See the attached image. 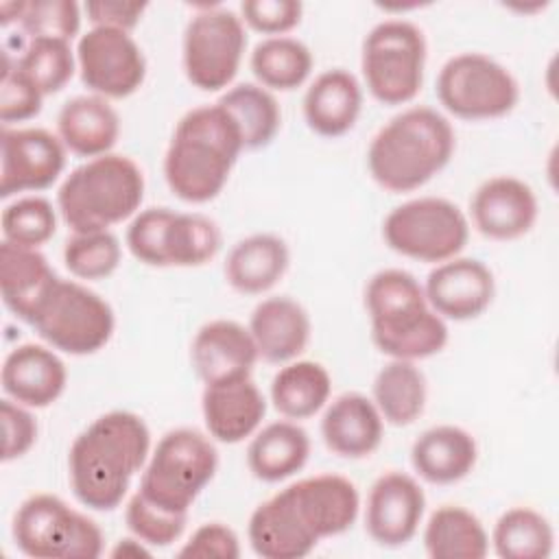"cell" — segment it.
<instances>
[{"label": "cell", "mask_w": 559, "mask_h": 559, "mask_svg": "<svg viewBox=\"0 0 559 559\" xmlns=\"http://www.w3.org/2000/svg\"><path fill=\"white\" fill-rule=\"evenodd\" d=\"M358 511L360 493L349 478L306 476L253 509L247 537L262 559H299L310 555L321 539L349 531Z\"/></svg>", "instance_id": "cell-1"}, {"label": "cell", "mask_w": 559, "mask_h": 559, "mask_svg": "<svg viewBox=\"0 0 559 559\" xmlns=\"http://www.w3.org/2000/svg\"><path fill=\"white\" fill-rule=\"evenodd\" d=\"M151 456V430L131 411H109L87 424L68 450L74 498L92 511H114Z\"/></svg>", "instance_id": "cell-2"}, {"label": "cell", "mask_w": 559, "mask_h": 559, "mask_svg": "<svg viewBox=\"0 0 559 559\" xmlns=\"http://www.w3.org/2000/svg\"><path fill=\"white\" fill-rule=\"evenodd\" d=\"M242 151L240 129L218 103L194 107L175 124L164 179L177 199L207 203L221 194Z\"/></svg>", "instance_id": "cell-3"}, {"label": "cell", "mask_w": 559, "mask_h": 559, "mask_svg": "<svg viewBox=\"0 0 559 559\" xmlns=\"http://www.w3.org/2000/svg\"><path fill=\"white\" fill-rule=\"evenodd\" d=\"M454 146L450 120L432 107L415 105L378 129L367 148V168L382 190L411 192L450 164Z\"/></svg>", "instance_id": "cell-4"}, {"label": "cell", "mask_w": 559, "mask_h": 559, "mask_svg": "<svg viewBox=\"0 0 559 559\" xmlns=\"http://www.w3.org/2000/svg\"><path fill=\"white\" fill-rule=\"evenodd\" d=\"M371 341L389 358L424 360L450 338L445 319L428 304L419 280L404 269H382L365 286Z\"/></svg>", "instance_id": "cell-5"}, {"label": "cell", "mask_w": 559, "mask_h": 559, "mask_svg": "<svg viewBox=\"0 0 559 559\" xmlns=\"http://www.w3.org/2000/svg\"><path fill=\"white\" fill-rule=\"evenodd\" d=\"M144 186L131 157L107 153L70 170L57 190V210L72 234L105 231L138 214Z\"/></svg>", "instance_id": "cell-6"}, {"label": "cell", "mask_w": 559, "mask_h": 559, "mask_svg": "<svg viewBox=\"0 0 559 559\" xmlns=\"http://www.w3.org/2000/svg\"><path fill=\"white\" fill-rule=\"evenodd\" d=\"M218 469V450L194 428H173L153 448L138 491L155 507L188 515Z\"/></svg>", "instance_id": "cell-7"}, {"label": "cell", "mask_w": 559, "mask_h": 559, "mask_svg": "<svg viewBox=\"0 0 559 559\" xmlns=\"http://www.w3.org/2000/svg\"><path fill=\"white\" fill-rule=\"evenodd\" d=\"M26 323L48 347L70 356H87L109 343L116 314L96 290L57 275Z\"/></svg>", "instance_id": "cell-8"}, {"label": "cell", "mask_w": 559, "mask_h": 559, "mask_svg": "<svg viewBox=\"0 0 559 559\" xmlns=\"http://www.w3.org/2000/svg\"><path fill=\"white\" fill-rule=\"evenodd\" d=\"M124 242L146 266L190 269L214 260L221 249V229L199 212L146 207L129 223Z\"/></svg>", "instance_id": "cell-9"}, {"label": "cell", "mask_w": 559, "mask_h": 559, "mask_svg": "<svg viewBox=\"0 0 559 559\" xmlns=\"http://www.w3.org/2000/svg\"><path fill=\"white\" fill-rule=\"evenodd\" d=\"M426 37L408 20H382L362 39L360 70L369 94L382 105L411 103L424 83Z\"/></svg>", "instance_id": "cell-10"}, {"label": "cell", "mask_w": 559, "mask_h": 559, "mask_svg": "<svg viewBox=\"0 0 559 559\" xmlns=\"http://www.w3.org/2000/svg\"><path fill=\"white\" fill-rule=\"evenodd\" d=\"M11 533L17 550L33 559H96L105 546L100 526L55 493L28 496Z\"/></svg>", "instance_id": "cell-11"}, {"label": "cell", "mask_w": 559, "mask_h": 559, "mask_svg": "<svg viewBox=\"0 0 559 559\" xmlns=\"http://www.w3.org/2000/svg\"><path fill=\"white\" fill-rule=\"evenodd\" d=\"M384 245L419 262H445L459 255L469 238L463 210L443 197H417L395 205L382 221Z\"/></svg>", "instance_id": "cell-12"}, {"label": "cell", "mask_w": 559, "mask_h": 559, "mask_svg": "<svg viewBox=\"0 0 559 559\" xmlns=\"http://www.w3.org/2000/svg\"><path fill=\"white\" fill-rule=\"evenodd\" d=\"M437 98L461 120H493L511 114L520 100L513 72L485 52H459L437 74Z\"/></svg>", "instance_id": "cell-13"}, {"label": "cell", "mask_w": 559, "mask_h": 559, "mask_svg": "<svg viewBox=\"0 0 559 559\" xmlns=\"http://www.w3.org/2000/svg\"><path fill=\"white\" fill-rule=\"evenodd\" d=\"M247 46L245 22L231 9L203 4L183 28L181 66L201 92L225 90L238 74Z\"/></svg>", "instance_id": "cell-14"}, {"label": "cell", "mask_w": 559, "mask_h": 559, "mask_svg": "<svg viewBox=\"0 0 559 559\" xmlns=\"http://www.w3.org/2000/svg\"><path fill=\"white\" fill-rule=\"evenodd\" d=\"M76 68L83 85L103 98H127L146 79V57L131 33L92 26L76 41Z\"/></svg>", "instance_id": "cell-15"}, {"label": "cell", "mask_w": 559, "mask_h": 559, "mask_svg": "<svg viewBox=\"0 0 559 559\" xmlns=\"http://www.w3.org/2000/svg\"><path fill=\"white\" fill-rule=\"evenodd\" d=\"M66 146L41 127H2L0 133V197L50 188L66 168Z\"/></svg>", "instance_id": "cell-16"}, {"label": "cell", "mask_w": 559, "mask_h": 559, "mask_svg": "<svg viewBox=\"0 0 559 559\" xmlns=\"http://www.w3.org/2000/svg\"><path fill=\"white\" fill-rule=\"evenodd\" d=\"M426 511L421 485L406 472H384L373 480L365 504V531L384 548L406 546L419 531Z\"/></svg>", "instance_id": "cell-17"}, {"label": "cell", "mask_w": 559, "mask_h": 559, "mask_svg": "<svg viewBox=\"0 0 559 559\" xmlns=\"http://www.w3.org/2000/svg\"><path fill=\"white\" fill-rule=\"evenodd\" d=\"M424 293L441 319L469 321L491 306L496 280L491 269L478 258L454 255L428 273Z\"/></svg>", "instance_id": "cell-18"}, {"label": "cell", "mask_w": 559, "mask_h": 559, "mask_svg": "<svg viewBox=\"0 0 559 559\" xmlns=\"http://www.w3.org/2000/svg\"><path fill=\"white\" fill-rule=\"evenodd\" d=\"M476 229L489 240H518L537 223L539 203L533 188L511 175L485 179L469 199Z\"/></svg>", "instance_id": "cell-19"}, {"label": "cell", "mask_w": 559, "mask_h": 559, "mask_svg": "<svg viewBox=\"0 0 559 559\" xmlns=\"http://www.w3.org/2000/svg\"><path fill=\"white\" fill-rule=\"evenodd\" d=\"M258 358L249 328L231 319L203 323L190 343V362L203 384L251 376Z\"/></svg>", "instance_id": "cell-20"}, {"label": "cell", "mask_w": 559, "mask_h": 559, "mask_svg": "<svg viewBox=\"0 0 559 559\" xmlns=\"http://www.w3.org/2000/svg\"><path fill=\"white\" fill-rule=\"evenodd\" d=\"M0 382L13 402L28 408H46L63 395L68 369L52 347L22 343L4 356Z\"/></svg>", "instance_id": "cell-21"}, {"label": "cell", "mask_w": 559, "mask_h": 559, "mask_svg": "<svg viewBox=\"0 0 559 559\" xmlns=\"http://www.w3.org/2000/svg\"><path fill=\"white\" fill-rule=\"evenodd\" d=\"M205 430L212 439L234 445L251 437L266 413V400L251 376L205 384L201 395Z\"/></svg>", "instance_id": "cell-22"}, {"label": "cell", "mask_w": 559, "mask_h": 559, "mask_svg": "<svg viewBox=\"0 0 559 559\" xmlns=\"http://www.w3.org/2000/svg\"><path fill=\"white\" fill-rule=\"evenodd\" d=\"M249 332L258 347V356L271 365L295 360L310 343V314L288 295L262 299L249 317Z\"/></svg>", "instance_id": "cell-23"}, {"label": "cell", "mask_w": 559, "mask_h": 559, "mask_svg": "<svg viewBox=\"0 0 559 559\" xmlns=\"http://www.w3.org/2000/svg\"><path fill=\"white\" fill-rule=\"evenodd\" d=\"M384 435V419L373 400L349 391L334 397L321 417V437L330 452L343 459L371 456Z\"/></svg>", "instance_id": "cell-24"}, {"label": "cell", "mask_w": 559, "mask_h": 559, "mask_svg": "<svg viewBox=\"0 0 559 559\" xmlns=\"http://www.w3.org/2000/svg\"><path fill=\"white\" fill-rule=\"evenodd\" d=\"M301 109L310 131L321 138H341L360 116L362 87L349 70L330 68L308 85Z\"/></svg>", "instance_id": "cell-25"}, {"label": "cell", "mask_w": 559, "mask_h": 559, "mask_svg": "<svg viewBox=\"0 0 559 559\" xmlns=\"http://www.w3.org/2000/svg\"><path fill=\"white\" fill-rule=\"evenodd\" d=\"M57 135L79 157L111 153L120 138V116L111 103L96 94L68 98L57 114Z\"/></svg>", "instance_id": "cell-26"}, {"label": "cell", "mask_w": 559, "mask_h": 559, "mask_svg": "<svg viewBox=\"0 0 559 559\" xmlns=\"http://www.w3.org/2000/svg\"><path fill=\"white\" fill-rule=\"evenodd\" d=\"M476 439L461 426L441 424L424 430L413 448L411 463L419 478L430 485H454L476 465Z\"/></svg>", "instance_id": "cell-27"}, {"label": "cell", "mask_w": 559, "mask_h": 559, "mask_svg": "<svg viewBox=\"0 0 559 559\" xmlns=\"http://www.w3.org/2000/svg\"><path fill=\"white\" fill-rule=\"evenodd\" d=\"M290 249L275 234H251L238 240L225 258V280L242 295L271 290L288 271Z\"/></svg>", "instance_id": "cell-28"}, {"label": "cell", "mask_w": 559, "mask_h": 559, "mask_svg": "<svg viewBox=\"0 0 559 559\" xmlns=\"http://www.w3.org/2000/svg\"><path fill=\"white\" fill-rule=\"evenodd\" d=\"M310 437L293 419H280L255 430L247 445V467L262 483H282L304 469Z\"/></svg>", "instance_id": "cell-29"}, {"label": "cell", "mask_w": 559, "mask_h": 559, "mask_svg": "<svg viewBox=\"0 0 559 559\" xmlns=\"http://www.w3.org/2000/svg\"><path fill=\"white\" fill-rule=\"evenodd\" d=\"M57 273L39 249L0 242V295L7 310L20 321H28Z\"/></svg>", "instance_id": "cell-30"}, {"label": "cell", "mask_w": 559, "mask_h": 559, "mask_svg": "<svg viewBox=\"0 0 559 559\" xmlns=\"http://www.w3.org/2000/svg\"><path fill=\"white\" fill-rule=\"evenodd\" d=\"M271 402L275 411L293 421L319 413L332 393V378L317 360H290L271 380Z\"/></svg>", "instance_id": "cell-31"}, {"label": "cell", "mask_w": 559, "mask_h": 559, "mask_svg": "<svg viewBox=\"0 0 559 559\" xmlns=\"http://www.w3.org/2000/svg\"><path fill=\"white\" fill-rule=\"evenodd\" d=\"M424 548L430 559H483L489 552V535L472 511L443 504L426 522Z\"/></svg>", "instance_id": "cell-32"}, {"label": "cell", "mask_w": 559, "mask_h": 559, "mask_svg": "<svg viewBox=\"0 0 559 559\" xmlns=\"http://www.w3.org/2000/svg\"><path fill=\"white\" fill-rule=\"evenodd\" d=\"M373 404L391 426H411L426 408L428 386L424 371L413 360L391 358L373 378Z\"/></svg>", "instance_id": "cell-33"}, {"label": "cell", "mask_w": 559, "mask_h": 559, "mask_svg": "<svg viewBox=\"0 0 559 559\" xmlns=\"http://www.w3.org/2000/svg\"><path fill=\"white\" fill-rule=\"evenodd\" d=\"M238 124L245 151L269 146L280 127L282 109L271 90L260 83H238L216 100Z\"/></svg>", "instance_id": "cell-34"}, {"label": "cell", "mask_w": 559, "mask_h": 559, "mask_svg": "<svg viewBox=\"0 0 559 559\" xmlns=\"http://www.w3.org/2000/svg\"><path fill=\"white\" fill-rule=\"evenodd\" d=\"M312 63L314 57L310 48L288 35L258 41L249 57V68L258 83L275 92H290L304 85L312 72Z\"/></svg>", "instance_id": "cell-35"}, {"label": "cell", "mask_w": 559, "mask_h": 559, "mask_svg": "<svg viewBox=\"0 0 559 559\" xmlns=\"http://www.w3.org/2000/svg\"><path fill=\"white\" fill-rule=\"evenodd\" d=\"M489 542L502 559H548L555 548V528L544 513L513 507L496 520Z\"/></svg>", "instance_id": "cell-36"}, {"label": "cell", "mask_w": 559, "mask_h": 559, "mask_svg": "<svg viewBox=\"0 0 559 559\" xmlns=\"http://www.w3.org/2000/svg\"><path fill=\"white\" fill-rule=\"evenodd\" d=\"M15 66L44 96L63 90L74 70H79L76 50L70 48V41L61 39H31L15 59Z\"/></svg>", "instance_id": "cell-37"}, {"label": "cell", "mask_w": 559, "mask_h": 559, "mask_svg": "<svg viewBox=\"0 0 559 559\" xmlns=\"http://www.w3.org/2000/svg\"><path fill=\"white\" fill-rule=\"evenodd\" d=\"M2 240L28 249H39L57 231V210L44 197L28 194L2 210Z\"/></svg>", "instance_id": "cell-38"}, {"label": "cell", "mask_w": 559, "mask_h": 559, "mask_svg": "<svg viewBox=\"0 0 559 559\" xmlns=\"http://www.w3.org/2000/svg\"><path fill=\"white\" fill-rule=\"evenodd\" d=\"M120 240L109 229L72 234L63 245V264L79 280H105L120 266Z\"/></svg>", "instance_id": "cell-39"}, {"label": "cell", "mask_w": 559, "mask_h": 559, "mask_svg": "<svg viewBox=\"0 0 559 559\" xmlns=\"http://www.w3.org/2000/svg\"><path fill=\"white\" fill-rule=\"evenodd\" d=\"M17 24L28 39L70 41L81 28V7L74 0H22Z\"/></svg>", "instance_id": "cell-40"}, {"label": "cell", "mask_w": 559, "mask_h": 559, "mask_svg": "<svg viewBox=\"0 0 559 559\" xmlns=\"http://www.w3.org/2000/svg\"><path fill=\"white\" fill-rule=\"evenodd\" d=\"M124 522L129 533L146 546L166 548L183 535L188 515L168 513L148 502L140 491H135L124 507Z\"/></svg>", "instance_id": "cell-41"}, {"label": "cell", "mask_w": 559, "mask_h": 559, "mask_svg": "<svg viewBox=\"0 0 559 559\" xmlns=\"http://www.w3.org/2000/svg\"><path fill=\"white\" fill-rule=\"evenodd\" d=\"M41 103L44 94L17 70L11 55L4 52L0 76V120L4 127L35 118L41 111Z\"/></svg>", "instance_id": "cell-42"}, {"label": "cell", "mask_w": 559, "mask_h": 559, "mask_svg": "<svg viewBox=\"0 0 559 559\" xmlns=\"http://www.w3.org/2000/svg\"><path fill=\"white\" fill-rule=\"evenodd\" d=\"M304 15V4L297 0H245L240 2V20L269 37H280L293 31Z\"/></svg>", "instance_id": "cell-43"}, {"label": "cell", "mask_w": 559, "mask_h": 559, "mask_svg": "<svg viewBox=\"0 0 559 559\" xmlns=\"http://www.w3.org/2000/svg\"><path fill=\"white\" fill-rule=\"evenodd\" d=\"M0 421H2V461L11 463L22 459L37 441V419L28 411L13 402L11 397L0 400Z\"/></svg>", "instance_id": "cell-44"}, {"label": "cell", "mask_w": 559, "mask_h": 559, "mask_svg": "<svg viewBox=\"0 0 559 559\" xmlns=\"http://www.w3.org/2000/svg\"><path fill=\"white\" fill-rule=\"evenodd\" d=\"M177 555L188 559H238L240 539L231 526L223 522H205L192 531Z\"/></svg>", "instance_id": "cell-45"}, {"label": "cell", "mask_w": 559, "mask_h": 559, "mask_svg": "<svg viewBox=\"0 0 559 559\" xmlns=\"http://www.w3.org/2000/svg\"><path fill=\"white\" fill-rule=\"evenodd\" d=\"M146 2H122V0H90L85 2V13L87 20L92 22V26H109V28H120L131 33L144 11H146Z\"/></svg>", "instance_id": "cell-46"}, {"label": "cell", "mask_w": 559, "mask_h": 559, "mask_svg": "<svg viewBox=\"0 0 559 559\" xmlns=\"http://www.w3.org/2000/svg\"><path fill=\"white\" fill-rule=\"evenodd\" d=\"M111 557H148L151 555V546H146L144 542H140L135 535L131 537H122L118 539V544L111 548L109 552Z\"/></svg>", "instance_id": "cell-47"}]
</instances>
